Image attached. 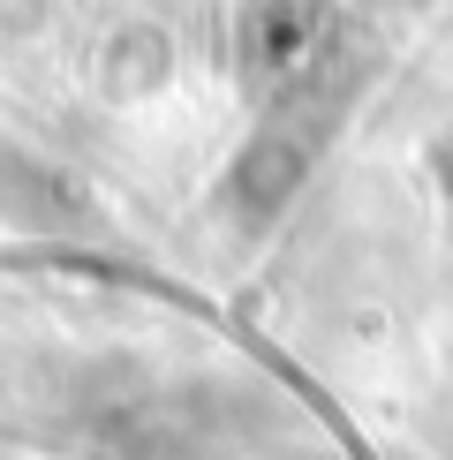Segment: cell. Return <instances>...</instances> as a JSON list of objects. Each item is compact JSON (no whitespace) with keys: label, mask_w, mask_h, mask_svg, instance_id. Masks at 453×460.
<instances>
[{"label":"cell","mask_w":453,"mask_h":460,"mask_svg":"<svg viewBox=\"0 0 453 460\" xmlns=\"http://www.w3.org/2000/svg\"><path fill=\"white\" fill-rule=\"evenodd\" d=\"M295 181H302V144L288 137V128L257 137V144H250V151L235 159V174H226V189H235V204H242L250 219L280 212V204L295 197Z\"/></svg>","instance_id":"cell-1"},{"label":"cell","mask_w":453,"mask_h":460,"mask_svg":"<svg viewBox=\"0 0 453 460\" xmlns=\"http://www.w3.org/2000/svg\"><path fill=\"white\" fill-rule=\"evenodd\" d=\"M68 189L53 166H38L31 151H15V144H0V219H23V226H53V219H68Z\"/></svg>","instance_id":"cell-2"}]
</instances>
